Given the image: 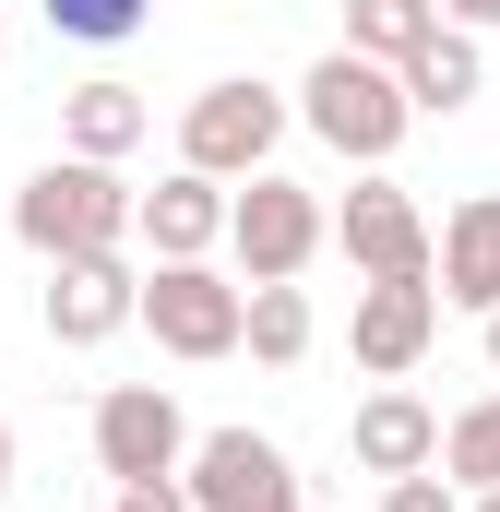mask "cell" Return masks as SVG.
Returning a JSON list of instances; mask_svg holds the SVG:
<instances>
[{"label":"cell","instance_id":"cell-10","mask_svg":"<svg viewBox=\"0 0 500 512\" xmlns=\"http://www.w3.org/2000/svg\"><path fill=\"white\" fill-rule=\"evenodd\" d=\"M429 286L453 298V310H500V191H465L453 215H441V239H429Z\"/></svg>","mask_w":500,"mask_h":512},{"label":"cell","instance_id":"cell-8","mask_svg":"<svg viewBox=\"0 0 500 512\" xmlns=\"http://www.w3.org/2000/svg\"><path fill=\"white\" fill-rule=\"evenodd\" d=\"M322 239H346V262H358L370 286L429 274V215H417L393 179H358V191H346V215H322Z\"/></svg>","mask_w":500,"mask_h":512},{"label":"cell","instance_id":"cell-21","mask_svg":"<svg viewBox=\"0 0 500 512\" xmlns=\"http://www.w3.org/2000/svg\"><path fill=\"white\" fill-rule=\"evenodd\" d=\"M120 512H191L179 477H120Z\"/></svg>","mask_w":500,"mask_h":512},{"label":"cell","instance_id":"cell-2","mask_svg":"<svg viewBox=\"0 0 500 512\" xmlns=\"http://www.w3.org/2000/svg\"><path fill=\"white\" fill-rule=\"evenodd\" d=\"M298 120L322 131L334 155H358V167H381L405 131H417V108H405V84H393V60H358V48H334V60H310V84H298Z\"/></svg>","mask_w":500,"mask_h":512},{"label":"cell","instance_id":"cell-7","mask_svg":"<svg viewBox=\"0 0 500 512\" xmlns=\"http://www.w3.org/2000/svg\"><path fill=\"white\" fill-rule=\"evenodd\" d=\"M179 453H191V417H179L167 382L96 393V465H108V477H179Z\"/></svg>","mask_w":500,"mask_h":512},{"label":"cell","instance_id":"cell-3","mask_svg":"<svg viewBox=\"0 0 500 512\" xmlns=\"http://www.w3.org/2000/svg\"><path fill=\"white\" fill-rule=\"evenodd\" d=\"M227 251H239L250 286H286L298 262L322 251V191H298V179L250 167V191H227Z\"/></svg>","mask_w":500,"mask_h":512},{"label":"cell","instance_id":"cell-17","mask_svg":"<svg viewBox=\"0 0 500 512\" xmlns=\"http://www.w3.org/2000/svg\"><path fill=\"white\" fill-rule=\"evenodd\" d=\"M429 465H441L465 501H477V489H500V393H477V405L441 429V453H429Z\"/></svg>","mask_w":500,"mask_h":512},{"label":"cell","instance_id":"cell-11","mask_svg":"<svg viewBox=\"0 0 500 512\" xmlns=\"http://www.w3.org/2000/svg\"><path fill=\"white\" fill-rule=\"evenodd\" d=\"M131 239L155 262H203L227 239V179H203V167H179V179H155V191H131Z\"/></svg>","mask_w":500,"mask_h":512},{"label":"cell","instance_id":"cell-13","mask_svg":"<svg viewBox=\"0 0 500 512\" xmlns=\"http://www.w3.org/2000/svg\"><path fill=\"white\" fill-rule=\"evenodd\" d=\"M346 453H358L370 477H417V465L441 453V417H429V405H417V393H405V382H381L370 405L346 417Z\"/></svg>","mask_w":500,"mask_h":512},{"label":"cell","instance_id":"cell-25","mask_svg":"<svg viewBox=\"0 0 500 512\" xmlns=\"http://www.w3.org/2000/svg\"><path fill=\"white\" fill-rule=\"evenodd\" d=\"M489 370H500V310H489Z\"/></svg>","mask_w":500,"mask_h":512},{"label":"cell","instance_id":"cell-19","mask_svg":"<svg viewBox=\"0 0 500 512\" xmlns=\"http://www.w3.org/2000/svg\"><path fill=\"white\" fill-rule=\"evenodd\" d=\"M48 12V36H84V48H120V36H143V12L155 0H36Z\"/></svg>","mask_w":500,"mask_h":512},{"label":"cell","instance_id":"cell-23","mask_svg":"<svg viewBox=\"0 0 500 512\" xmlns=\"http://www.w3.org/2000/svg\"><path fill=\"white\" fill-rule=\"evenodd\" d=\"M0 489H12V417H0Z\"/></svg>","mask_w":500,"mask_h":512},{"label":"cell","instance_id":"cell-5","mask_svg":"<svg viewBox=\"0 0 500 512\" xmlns=\"http://www.w3.org/2000/svg\"><path fill=\"white\" fill-rule=\"evenodd\" d=\"M274 131H286V96L274 84H203L191 108H179V167H203V179H250L262 155H274Z\"/></svg>","mask_w":500,"mask_h":512},{"label":"cell","instance_id":"cell-14","mask_svg":"<svg viewBox=\"0 0 500 512\" xmlns=\"http://www.w3.org/2000/svg\"><path fill=\"white\" fill-rule=\"evenodd\" d=\"M393 84H405V108H417V120H453V108H477L489 60H477V36H465V24H441V36H417V48L393 60Z\"/></svg>","mask_w":500,"mask_h":512},{"label":"cell","instance_id":"cell-1","mask_svg":"<svg viewBox=\"0 0 500 512\" xmlns=\"http://www.w3.org/2000/svg\"><path fill=\"white\" fill-rule=\"evenodd\" d=\"M12 239H24L36 262L120 251V239H131V191H120V167H96V155H60V167H36V179L12 191Z\"/></svg>","mask_w":500,"mask_h":512},{"label":"cell","instance_id":"cell-6","mask_svg":"<svg viewBox=\"0 0 500 512\" xmlns=\"http://www.w3.org/2000/svg\"><path fill=\"white\" fill-rule=\"evenodd\" d=\"M131 322H155L167 358H227V346H239V286H227L215 262H155V274L131 286Z\"/></svg>","mask_w":500,"mask_h":512},{"label":"cell","instance_id":"cell-12","mask_svg":"<svg viewBox=\"0 0 500 512\" xmlns=\"http://www.w3.org/2000/svg\"><path fill=\"white\" fill-rule=\"evenodd\" d=\"M131 286H143V274H131L120 251L48 262V334H60V346H108V334L131 322Z\"/></svg>","mask_w":500,"mask_h":512},{"label":"cell","instance_id":"cell-16","mask_svg":"<svg viewBox=\"0 0 500 512\" xmlns=\"http://www.w3.org/2000/svg\"><path fill=\"white\" fill-rule=\"evenodd\" d=\"M239 346L262 370H298V358H310V298H298V274H286V286H239Z\"/></svg>","mask_w":500,"mask_h":512},{"label":"cell","instance_id":"cell-9","mask_svg":"<svg viewBox=\"0 0 500 512\" xmlns=\"http://www.w3.org/2000/svg\"><path fill=\"white\" fill-rule=\"evenodd\" d=\"M429 334H441V286H429V274L370 286V298L346 310V346H358V370H370V382H405V370L429 358Z\"/></svg>","mask_w":500,"mask_h":512},{"label":"cell","instance_id":"cell-20","mask_svg":"<svg viewBox=\"0 0 500 512\" xmlns=\"http://www.w3.org/2000/svg\"><path fill=\"white\" fill-rule=\"evenodd\" d=\"M381 512H465V489H453L441 465H417V477H393V489H381Z\"/></svg>","mask_w":500,"mask_h":512},{"label":"cell","instance_id":"cell-22","mask_svg":"<svg viewBox=\"0 0 500 512\" xmlns=\"http://www.w3.org/2000/svg\"><path fill=\"white\" fill-rule=\"evenodd\" d=\"M441 24H465V36H489V24H500V0H441Z\"/></svg>","mask_w":500,"mask_h":512},{"label":"cell","instance_id":"cell-18","mask_svg":"<svg viewBox=\"0 0 500 512\" xmlns=\"http://www.w3.org/2000/svg\"><path fill=\"white\" fill-rule=\"evenodd\" d=\"M417 36H441V0H346V48L358 60H405Z\"/></svg>","mask_w":500,"mask_h":512},{"label":"cell","instance_id":"cell-15","mask_svg":"<svg viewBox=\"0 0 500 512\" xmlns=\"http://www.w3.org/2000/svg\"><path fill=\"white\" fill-rule=\"evenodd\" d=\"M60 131H72V155H96V167H120L131 143L155 131V108H143L131 84H72V108H60Z\"/></svg>","mask_w":500,"mask_h":512},{"label":"cell","instance_id":"cell-24","mask_svg":"<svg viewBox=\"0 0 500 512\" xmlns=\"http://www.w3.org/2000/svg\"><path fill=\"white\" fill-rule=\"evenodd\" d=\"M465 512H500V489H477V501H465Z\"/></svg>","mask_w":500,"mask_h":512},{"label":"cell","instance_id":"cell-4","mask_svg":"<svg viewBox=\"0 0 500 512\" xmlns=\"http://www.w3.org/2000/svg\"><path fill=\"white\" fill-rule=\"evenodd\" d=\"M179 489H191V512H310L298 501V465L262 429H203L179 453Z\"/></svg>","mask_w":500,"mask_h":512}]
</instances>
